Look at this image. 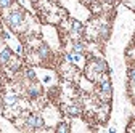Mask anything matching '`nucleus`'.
Segmentation results:
<instances>
[{"instance_id": "13", "label": "nucleus", "mask_w": 135, "mask_h": 133, "mask_svg": "<svg viewBox=\"0 0 135 133\" xmlns=\"http://www.w3.org/2000/svg\"><path fill=\"white\" fill-rule=\"evenodd\" d=\"M18 101V96H7V104H15Z\"/></svg>"}, {"instance_id": "17", "label": "nucleus", "mask_w": 135, "mask_h": 133, "mask_svg": "<svg viewBox=\"0 0 135 133\" xmlns=\"http://www.w3.org/2000/svg\"><path fill=\"white\" fill-rule=\"evenodd\" d=\"M106 2H108V3H111V2H113V0H106Z\"/></svg>"}, {"instance_id": "12", "label": "nucleus", "mask_w": 135, "mask_h": 133, "mask_svg": "<svg viewBox=\"0 0 135 133\" xmlns=\"http://www.w3.org/2000/svg\"><path fill=\"white\" fill-rule=\"evenodd\" d=\"M73 30H74V32H82V24L77 23V21H74V24H73Z\"/></svg>"}, {"instance_id": "16", "label": "nucleus", "mask_w": 135, "mask_h": 133, "mask_svg": "<svg viewBox=\"0 0 135 133\" xmlns=\"http://www.w3.org/2000/svg\"><path fill=\"white\" fill-rule=\"evenodd\" d=\"M84 2H85V3H92V2H93V0H84Z\"/></svg>"}, {"instance_id": "8", "label": "nucleus", "mask_w": 135, "mask_h": 133, "mask_svg": "<svg viewBox=\"0 0 135 133\" xmlns=\"http://www.w3.org/2000/svg\"><path fill=\"white\" fill-rule=\"evenodd\" d=\"M56 131L69 133V131H71V128H69V125H68V124H60V125H58V128H56Z\"/></svg>"}, {"instance_id": "15", "label": "nucleus", "mask_w": 135, "mask_h": 133, "mask_svg": "<svg viewBox=\"0 0 135 133\" xmlns=\"http://www.w3.org/2000/svg\"><path fill=\"white\" fill-rule=\"evenodd\" d=\"M129 77H130L132 82H135V69H130L129 71Z\"/></svg>"}, {"instance_id": "4", "label": "nucleus", "mask_w": 135, "mask_h": 133, "mask_svg": "<svg viewBox=\"0 0 135 133\" xmlns=\"http://www.w3.org/2000/svg\"><path fill=\"white\" fill-rule=\"evenodd\" d=\"M50 55V50H48V47L44 43V45H40V48H39V56L42 58V59H45L47 56Z\"/></svg>"}, {"instance_id": "7", "label": "nucleus", "mask_w": 135, "mask_h": 133, "mask_svg": "<svg viewBox=\"0 0 135 133\" xmlns=\"http://www.w3.org/2000/svg\"><path fill=\"white\" fill-rule=\"evenodd\" d=\"M68 114H69L71 117H76V115H79V114H80V111H79V108L71 106V108H68Z\"/></svg>"}, {"instance_id": "3", "label": "nucleus", "mask_w": 135, "mask_h": 133, "mask_svg": "<svg viewBox=\"0 0 135 133\" xmlns=\"http://www.w3.org/2000/svg\"><path fill=\"white\" fill-rule=\"evenodd\" d=\"M10 58H11V52H10L8 48H5V50L0 52V64H7Z\"/></svg>"}, {"instance_id": "10", "label": "nucleus", "mask_w": 135, "mask_h": 133, "mask_svg": "<svg viewBox=\"0 0 135 133\" xmlns=\"http://www.w3.org/2000/svg\"><path fill=\"white\" fill-rule=\"evenodd\" d=\"M108 34H109L108 26H101V29H100V35L103 37V39H108Z\"/></svg>"}, {"instance_id": "1", "label": "nucleus", "mask_w": 135, "mask_h": 133, "mask_svg": "<svg viewBox=\"0 0 135 133\" xmlns=\"http://www.w3.org/2000/svg\"><path fill=\"white\" fill-rule=\"evenodd\" d=\"M23 19H24V13H23V11H20V10L11 11V13H10V16H8V23H10V26H11V27H18V26H21Z\"/></svg>"}, {"instance_id": "6", "label": "nucleus", "mask_w": 135, "mask_h": 133, "mask_svg": "<svg viewBox=\"0 0 135 133\" xmlns=\"http://www.w3.org/2000/svg\"><path fill=\"white\" fill-rule=\"evenodd\" d=\"M101 91H103L105 95H109L111 93V84H109L108 80H105L103 84H101Z\"/></svg>"}, {"instance_id": "2", "label": "nucleus", "mask_w": 135, "mask_h": 133, "mask_svg": "<svg viewBox=\"0 0 135 133\" xmlns=\"http://www.w3.org/2000/svg\"><path fill=\"white\" fill-rule=\"evenodd\" d=\"M26 125L29 128H44V119L40 117V115H29V117L26 119Z\"/></svg>"}, {"instance_id": "14", "label": "nucleus", "mask_w": 135, "mask_h": 133, "mask_svg": "<svg viewBox=\"0 0 135 133\" xmlns=\"http://www.w3.org/2000/svg\"><path fill=\"white\" fill-rule=\"evenodd\" d=\"M26 75H27V79H31V80L36 79V72H34L32 69H27V71H26Z\"/></svg>"}, {"instance_id": "11", "label": "nucleus", "mask_w": 135, "mask_h": 133, "mask_svg": "<svg viewBox=\"0 0 135 133\" xmlns=\"http://www.w3.org/2000/svg\"><path fill=\"white\" fill-rule=\"evenodd\" d=\"M13 3V0H0V8H7Z\"/></svg>"}, {"instance_id": "5", "label": "nucleus", "mask_w": 135, "mask_h": 133, "mask_svg": "<svg viewBox=\"0 0 135 133\" xmlns=\"http://www.w3.org/2000/svg\"><path fill=\"white\" fill-rule=\"evenodd\" d=\"M27 93H29L31 98H37V96L40 95V88H39V87H31V88L27 90Z\"/></svg>"}, {"instance_id": "9", "label": "nucleus", "mask_w": 135, "mask_h": 133, "mask_svg": "<svg viewBox=\"0 0 135 133\" xmlns=\"http://www.w3.org/2000/svg\"><path fill=\"white\" fill-rule=\"evenodd\" d=\"M73 50H74L77 55H80V53L84 52V45H82V43H79V42H76V43L73 45Z\"/></svg>"}]
</instances>
